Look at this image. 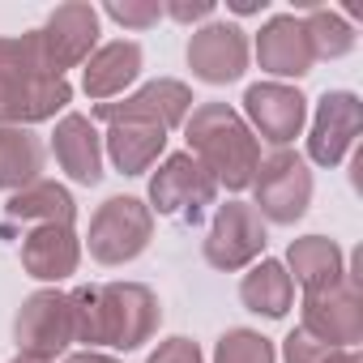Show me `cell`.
<instances>
[{
	"instance_id": "obj_15",
	"label": "cell",
	"mask_w": 363,
	"mask_h": 363,
	"mask_svg": "<svg viewBox=\"0 0 363 363\" xmlns=\"http://www.w3.org/2000/svg\"><path fill=\"white\" fill-rule=\"evenodd\" d=\"M257 60H261V69L269 77H303V73H312L316 56H312L308 35H303V18L274 13L257 35Z\"/></svg>"
},
{
	"instance_id": "obj_26",
	"label": "cell",
	"mask_w": 363,
	"mask_h": 363,
	"mask_svg": "<svg viewBox=\"0 0 363 363\" xmlns=\"http://www.w3.org/2000/svg\"><path fill=\"white\" fill-rule=\"evenodd\" d=\"M103 13H107L111 22L128 26V30H150V26H158L162 5H158V0H107Z\"/></svg>"
},
{
	"instance_id": "obj_18",
	"label": "cell",
	"mask_w": 363,
	"mask_h": 363,
	"mask_svg": "<svg viewBox=\"0 0 363 363\" xmlns=\"http://www.w3.org/2000/svg\"><path fill=\"white\" fill-rule=\"evenodd\" d=\"M137 77H141V43L111 39V43L94 48V56L86 60L82 86L94 103H116V94H124Z\"/></svg>"
},
{
	"instance_id": "obj_27",
	"label": "cell",
	"mask_w": 363,
	"mask_h": 363,
	"mask_svg": "<svg viewBox=\"0 0 363 363\" xmlns=\"http://www.w3.org/2000/svg\"><path fill=\"white\" fill-rule=\"evenodd\" d=\"M333 350L325 346V342H316V337H308L303 329H295L286 342H282V359L286 363H325Z\"/></svg>"
},
{
	"instance_id": "obj_11",
	"label": "cell",
	"mask_w": 363,
	"mask_h": 363,
	"mask_svg": "<svg viewBox=\"0 0 363 363\" xmlns=\"http://www.w3.org/2000/svg\"><path fill=\"white\" fill-rule=\"evenodd\" d=\"M193 90L184 82H175V77H158V82H145L137 94L120 99V103H94V120L103 124H116V120H150L158 128H179L189 120L193 111Z\"/></svg>"
},
{
	"instance_id": "obj_5",
	"label": "cell",
	"mask_w": 363,
	"mask_h": 363,
	"mask_svg": "<svg viewBox=\"0 0 363 363\" xmlns=\"http://www.w3.org/2000/svg\"><path fill=\"white\" fill-rule=\"evenodd\" d=\"M90 257L99 265H128L154 240V210L141 197H107L90 218Z\"/></svg>"
},
{
	"instance_id": "obj_7",
	"label": "cell",
	"mask_w": 363,
	"mask_h": 363,
	"mask_svg": "<svg viewBox=\"0 0 363 363\" xmlns=\"http://www.w3.org/2000/svg\"><path fill=\"white\" fill-rule=\"evenodd\" d=\"M308 337L325 342L329 350H354L363 342V299H359V274H342L333 286L303 295V325Z\"/></svg>"
},
{
	"instance_id": "obj_6",
	"label": "cell",
	"mask_w": 363,
	"mask_h": 363,
	"mask_svg": "<svg viewBox=\"0 0 363 363\" xmlns=\"http://www.w3.org/2000/svg\"><path fill=\"white\" fill-rule=\"evenodd\" d=\"M252 189H257V214L278 223V227H291L308 214L312 206V171H308V158L299 150H274L269 158H261L257 175H252Z\"/></svg>"
},
{
	"instance_id": "obj_9",
	"label": "cell",
	"mask_w": 363,
	"mask_h": 363,
	"mask_svg": "<svg viewBox=\"0 0 363 363\" xmlns=\"http://www.w3.org/2000/svg\"><path fill=\"white\" fill-rule=\"evenodd\" d=\"M13 337H18V354H35V359H52L65 354L73 346V303L65 291L48 286L22 299L18 320H13Z\"/></svg>"
},
{
	"instance_id": "obj_30",
	"label": "cell",
	"mask_w": 363,
	"mask_h": 363,
	"mask_svg": "<svg viewBox=\"0 0 363 363\" xmlns=\"http://www.w3.org/2000/svg\"><path fill=\"white\" fill-rule=\"evenodd\" d=\"M65 363H120L116 354H103V350H77V354H69Z\"/></svg>"
},
{
	"instance_id": "obj_21",
	"label": "cell",
	"mask_w": 363,
	"mask_h": 363,
	"mask_svg": "<svg viewBox=\"0 0 363 363\" xmlns=\"http://www.w3.org/2000/svg\"><path fill=\"white\" fill-rule=\"evenodd\" d=\"M286 274H295L291 282H299L303 291L333 286V282L346 274V252H342L333 240H325V235L291 240V248H286Z\"/></svg>"
},
{
	"instance_id": "obj_10",
	"label": "cell",
	"mask_w": 363,
	"mask_h": 363,
	"mask_svg": "<svg viewBox=\"0 0 363 363\" xmlns=\"http://www.w3.org/2000/svg\"><path fill=\"white\" fill-rule=\"evenodd\" d=\"M269 235H265V218L248 206V201H227L214 210V223H210V235L201 244L206 261L223 274H235L244 265H252L261 252H265Z\"/></svg>"
},
{
	"instance_id": "obj_17",
	"label": "cell",
	"mask_w": 363,
	"mask_h": 363,
	"mask_svg": "<svg viewBox=\"0 0 363 363\" xmlns=\"http://www.w3.org/2000/svg\"><path fill=\"white\" fill-rule=\"evenodd\" d=\"M82 265V240L73 227H30L22 235V269L39 282H65Z\"/></svg>"
},
{
	"instance_id": "obj_1",
	"label": "cell",
	"mask_w": 363,
	"mask_h": 363,
	"mask_svg": "<svg viewBox=\"0 0 363 363\" xmlns=\"http://www.w3.org/2000/svg\"><path fill=\"white\" fill-rule=\"evenodd\" d=\"M73 303V342L111 346V350H137L158 333L162 308L158 295L145 282H103V286H77L69 291Z\"/></svg>"
},
{
	"instance_id": "obj_28",
	"label": "cell",
	"mask_w": 363,
	"mask_h": 363,
	"mask_svg": "<svg viewBox=\"0 0 363 363\" xmlns=\"http://www.w3.org/2000/svg\"><path fill=\"white\" fill-rule=\"evenodd\" d=\"M145 363H206V354L193 337H167V342H158V350Z\"/></svg>"
},
{
	"instance_id": "obj_13",
	"label": "cell",
	"mask_w": 363,
	"mask_h": 363,
	"mask_svg": "<svg viewBox=\"0 0 363 363\" xmlns=\"http://www.w3.org/2000/svg\"><path fill=\"white\" fill-rule=\"evenodd\" d=\"M359 124H363L359 94H350V90H325V99L316 103V116H312L308 158L320 162V167H337L354 150Z\"/></svg>"
},
{
	"instance_id": "obj_14",
	"label": "cell",
	"mask_w": 363,
	"mask_h": 363,
	"mask_svg": "<svg viewBox=\"0 0 363 363\" xmlns=\"http://www.w3.org/2000/svg\"><path fill=\"white\" fill-rule=\"evenodd\" d=\"M189 69L210 86L240 82L248 69V35L235 22H206L189 39Z\"/></svg>"
},
{
	"instance_id": "obj_33",
	"label": "cell",
	"mask_w": 363,
	"mask_h": 363,
	"mask_svg": "<svg viewBox=\"0 0 363 363\" xmlns=\"http://www.w3.org/2000/svg\"><path fill=\"white\" fill-rule=\"evenodd\" d=\"M9 363H52V359H35V354H18V359H9Z\"/></svg>"
},
{
	"instance_id": "obj_8",
	"label": "cell",
	"mask_w": 363,
	"mask_h": 363,
	"mask_svg": "<svg viewBox=\"0 0 363 363\" xmlns=\"http://www.w3.org/2000/svg\"><path fill=\"white\" fill-rule=\"evenodd\" d=\"M39 56L52 73H69L77 65H86L99 48V9L86 5V0H69V5H56L48 13V22L35 30Z\"/></svg>"
},
{
	"instance_id": "obj_31",
	"label": "cell",
	"mask_w": 363,
	"mask_h": 363,
	"mask_svg": "<svg viewBox=\"0 0 363 363\" xmlns=\"http://www.w3.org/2000/svg\"><path fill=\"white\" fill-rule=\"evenodd\" d=\"M231 9H235V13H261L265 0H231Z\"/></svg>"
},
{
	"instance_id": "obj_22",
	"label": "cell",
	"mask_w": 363,
	"mask_h": 363,
	"mask_svg": "<svg viewBox=\"0 0 363 363\" xmlns=\"http://www.w3.org/2000/svg\"><path fill=\"white\" fill-rule=\"evenodd\" d=\"M240 299H244L248 312L278 320V316H286L291 303H295V282H291V274H286L282 261L261 257V261L244 274V282H240Z\"/></svg>"
},
{
	"instance_id": "obj_16",
	"label": "cell",
	"mask_w": 363,
	"mask_h": 363,
	"mask_svg": "<svg viewBox=\"0 0 363 363\" xmlns=\"http://www.w3.org/2000/svg\"><path fill=\"white\" fill-rule=\"evenodd\" d=\"M52 150H56V162L60 171L73 179V184H99L103 179V137L99 128L90 124V116H60L56 133H52Z\"/></svg>"
},
{
	"instance_id": "obj_3",
	"label": "cell",
	"mask_w": 363,
	"mask_h": 363,
	"mask_svg": "<svg viewBox=\"0 0 363 363\" xmlns=\"http://www.w3.org/2000/svg\"><path fill=\"white\" fill-rule=\"evenodd\" d=\"M184 137H189V154L214 175V184H227L231 193L252 184L261 167V141L235 107L197 103L184 120Z\"/></svg>"
},
{
	"instance_id": "obj_12",
	"label": "cell",
	"mask_w": 363,
	"mask_h": 363,
	"mask_svg": "<svg viewBox=\"0 0 363 363\" xmlns=\"http://www.w3.org/2000/svg\"><path fill=\"white\" fill-rule=\"evenodd\" d=\"M244 124L257 128L265 141H274L278 150H286L299 133H303V120H308V99L295 90V86H282V82H257L248 86L244 94Z\"/></svg>"
},
{
	"instance_id": "obj_20",
	"label": "cell",
	"mask_w": 363,
	"mask_h": 363,
	"mask_svg": "<svg viewBox=\"0 0 363 363\" xmlns=\"http://www.w3.org/2000/svg\"><path fill=\"white\" fill-rule=\"evenodd\" d=\"M73 227L77 223V201L56 179H35L30 189L13 193L5 206V227Z\"/></svg>"
},
{
	"instance_id": "obj_32",
	"label": "cell",
	"mask_w": 363,
	"mask_h": 363,
	"mask_svg": "<svg viewBox=\"0 0 363 363\" xmlns=\"http://www.w3.org/2000/svg\"><path fill=\"white\" fill-rule=\"evenodd\" d=\"M325 363H363V359H359L354 350H333V354H329Z\"/></svg>"
},
{
	"instance_id": "obj_4",
	"label": "cell",
	"mask_w": 363,
	"mask_h": 363,
	"mask_svg": "<svg viewBox=\"0 0 363 363\" xmlns=\"http://www.w3.org/2000/svg\"><path fill=\"white\" fill-rule=\"evenodd\" d=\"M218 201V184L214 175L184 150V154H167L158 162V171L150 175V210L175 218V223H189L197 227L210 206Z\"/></svg>"
},
{
	"instance_id": "obj_29",
	"label": "cell",
	"mask_w": 363,
	"mask_h": 363,
	"mask_svg": "<svg viewBox=\"0 0 363 363\" xmlns=\"http://www.w3.org/2000/svg\"><path fill=\"white\" fill-rule=\"evenodd\" d=\"M162 18H175V22H210L214 18V0H167L162 5Z\"/></svg>"
},
{
	"instance_id": "obj_2",
	"label": "cell",
	"mask_w": 363,
	"mask_h": 363,
	"mask_svg": "<svg viewBox=\"0 0 363 363\" xmlns=\"http://www.w3.org/2000/svg\"><path fill=\"white\" fill-rule=\"evenodd\" d=\"M73 103L69 77L52 73L39 56L35 30L0 39V128H30Z\"/></svg>"
},
{
	"instance_id": "obj_25",
	"label": "cell",
	"mask_w": 363,
	"mask_h": 363,
	"mask_svg": "<svg viewBox=\"0 0 363 363\" xmlns=\"http://www.w3.org/2000/svg\"><path fill=\"white\" fill-rule=\"evenodd\" d=\"M214 363H278V350L257 329H227L214 346Z\"/></svg>"
},
{
	"instance_id": "obj_19",
	"label": "cell",
	"mask_w": 363,
	"mask_h": 363,
	"mask_svg": "<svg viewBox=\"0 0 363 363\" xmlns=\"http://www.w3.org/2000/svg\"><path fill=\"white\" fill-rule=\"evenodd\" d=\"M103 150H107V158H111L116 171L145 175L158 162V154L167 150V128H158L150 120H116V124H107Z\"/></svg>"
},
{
	"instance_id": "obj_24",
	"label": "cell",
	"mask_w": 363,
	"mask_h": 363,
	"mask_svg": "<svg viewBox=\"0 0 363 363\" xmlns=\"http://www.w3.org/2000/svg\"><path fill=\"white\" fill-rule=\"evenodd\" d=\"M303 35H308L316 60H342V56L354 52V26L337 9H308Z\"/></svg>"
},
{
	"instance_id": "obj_23",
	"label": "cell",
	"mask_w": 363,
	"mask_h": 363,
	"mask_svg": "<svg viewBox=\"0 0 363 363\" xmlns=\"http://www.w3.org/2000/svg\"><path fill=\"white\" fill-rule=\"evenodd\" d=\"M43 141L30 128H0V189L22 193L35 179H43Z\"/></svg>"
}]
</instances>
